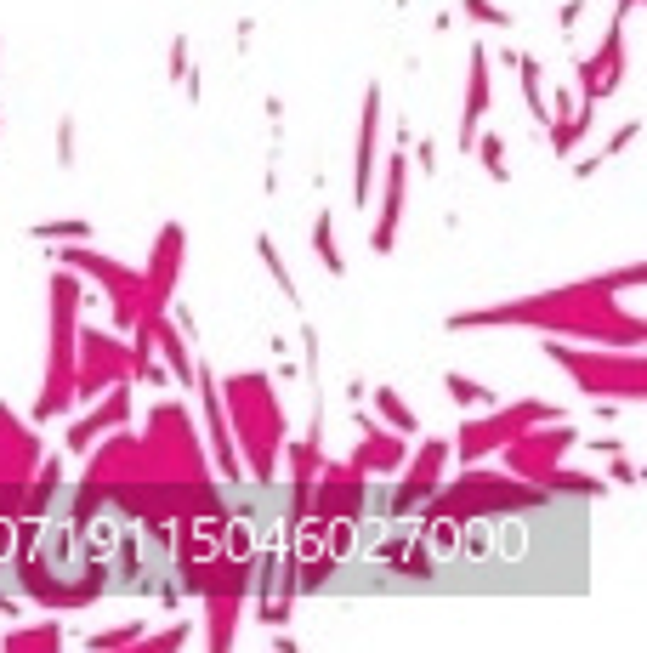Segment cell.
<instances>
[{
	"instance_id": "obj_1",
	"label": "cell",
	"mask_w": 647,
	"mask_h": 653,
	"mask_svg": "<svg viewBox=\"0 0 647 653\" xmlns=\"http://www.w3.org/2000/svg\"><path fill=\"white\" fill-rule=\"evenodd\" d=\"M80 460H86L80 483H91L108 500V512L137 523V534L159 540L165 551H171V529L182 517L228 506L222 483L210 472L205 438L193 426V409L182 398H159L142 432H131V426L103 432Z\"/></svg>"
},
{
	"instance_id": "obj_2",
	"label": "cell",
	"mask_w": 647,
	"mask_h": 653,
	"mask_svg": "<svg viewBox=\"0 0 647 653\" xmlns=\"http://www.w3.org/2000/svg\"><path fill=\"white\" fill-rule=\"evenodd\" d=\"M642 284H647V262H625L613 273L557 284V290H534V296H517V301L460 307V313L443 318V330L449 336H466V330H534V336H562V341H585V347H647V318L619 307Z\"/></svg>"
},
{
	"instance_id": "obj_3",
	"label": "cell",
	"mask_w": 647,
	"mask_h": 653,
	"mask_svg": "<svg viewBox=\"0 0 647 653\" xmlns=\"http://www.w3.org/2000/svg\"><path fill=\"white\" fill-rule=\"evenodd\" d=\"M216 392H222V409H228V432H233V449H239V466H245V483L273 489L284 438H290L279 381L267 370H233V375H216Z\"/></svg>"
},
{
	"instance_id": "obj_4",
	"label": "cell",
	"mask_w": 647,
	"mask_h": 653,
	"mask_svg": "<svg viewBox=\"0 0 647 653\" xmlns=\"http://www.w3.org/2000/svg\"><path fill=\"white\" fill-rule=\"evenodd\" d=\"M551 506L540 483L506 472V466H483V460H466L455 477H443L432 495L420 500L415 517H449V523H477V517H528ZM409 517V523H415Z\"/></svg>"
},
{
	"instance_id": "obj_5",
	"label": "cell",
	"mask_w": 647,
	"mask_h": 653,
	"mask_svg": "<svg viewBox=\"0 0 647 653\" xmlns=\"http://www.w3.org/2000/svg\"><path fill=\"white\" fill-rule=\"evenodd\" d=\"M80 273L74 267L52 262V279H46V301H52V330H46V381L35 392V409L29 421H63L74 415V336H80Z\"/></svg>"
},
{
	"instance_id": "obj_6",
	"label": "cell",
	"mask_w": 647,
	"mask_h": 653,
	"mask_svg": "<svg viewBox=\"0 0 647 653\" xmlns=\"http://www.w3.org/2000/svg\"><path fill=\"white\" fill-rule=\"evenodd\" d=\"M545 364H557L585 398H613V404H636L647 398V353L642 347H585V341L540 336Z\"/></svg>"
},
{
	"instance_id": "obj_7",
	"label": "cell",
	"mask_w": 647,
	"mask_h": 653,
	"mask_svg": "<svg viewBox=\"0 0 647 653\" xmlns=\"http://www.w3.org/2000/svg\"><path fill=\"white\" fill-rule=\"evenodd\" d=\"M557 415H568V409L551 404V398H511V404H489V415H466V421L455 426L449 449H455L460 466H466V460H494V449H500L506 438H517V432L534 426V421H557Z\"/></svg>"
},
{
	"instance_id": "obj_8",
	"label": "cell",
	"mask_w": 647,
	"mask_h": 653,
	"mask_svg": "<svg viewBox=\"0 0 647 653\" xmlns=\"http://www.w3.org/2000/svg\"><path fill=\"white\" fill-rule=\"evenodd\" d=\"M574 449H579V426L568 421V415H557V421H534V426H523L517 438H506L494 449V460H500L506 472H517V477H528V483L545 489V477L557 472Z\"/></svg>"
},
{
	"instance_id": "obj_9",
	"label": "cell",
	"mask_w": 647,
	"mask_h": 653,
	"mask_svg": "<svg viewBox=\"0 0 647 653\" xmlns=\"http://www.w3.org/2000/svg\"><path fill=\"white\" fill-rule=\"evenodd\" d=\"M114 381H131V341L120 330H103V324H80V336H74V409L91 404Z\"/></svg>"
},
{
	"instance_id": "obj_10",
	"label": "cell",
	"mask_w": 647,
	"mask_h": 653,
	"mask_svg": "<svg viewBox=\"0 0 647 653\" xmlns=\"http://www.w3.org/2000/svg\"><path fill=\"white\" fill-rule=\"evenodd\" d=\"M46 443L29 421H18V409L0 404V517H23V489L35 477Z\"/></svg>"
},
{
	"instance_id": "obj_11",
	"label": "cell",
	"mask_w": 647,
	"mask_h": 653,
	"mask_svg": "<svg viewBox=\"0 0 647 653\" xmlns=\"http://www.w3.org/2000/svg\"><path fill=\"white\" fill-rule=\"evenodd\" d=\"M449 460H455L449 438H420V449H409V460L398 466V489H392V500L381 506L386 523H409V517L420 512V500L449 477Z\"/></svg>"
},
{
	"instance_id": "obj_12",
	"label": "cell",
	"mask_w": 647,
	"mask_h": 653,
	"mask_svg": "<svg viewBox=\"0 0 647 653\" xmlns=\"http://www.w3.org/2000/svg\"><path fill=\"white\" fill-rule=\"evenodd\" d=\"M182 256H188V228H182V222H165V228L154 233L148 267H137V318L165 313V301L176 296V279H182Z\"/></svg>"
},
{
	"instance_id": "obj_13",
	"label": "cell",
	"mask_w": 647,
	"mask_h": 653,
	"mask_svg": "<svg viewBox=\"0 0 647 653\" xmlns=\"http://www.w3.org/2000/svg\"><path fill=\"white\" fill-rule=\"evenodd\" d=\"M352 426H358V449L341 466L358 477H398V466L409 460V438L392 432V426H381L375 415H364L358 404H352Z\"/></svg>"
},
{
	"instance_id": "obj_14",
	"label": "cell",
	"mask_w": 647,
	"mask_h": 653,
	"mask_svg": "<svg viewBox=\"0 0 647 653\" xmlns=\"http://www.w3.org/2000/svg\"><path fill=\"white\" fill-rule=\"evenodd\" d=\"M131 398H137V381H114V387L97 392L86 415H74L69 432H63V455L80 460L91 443L103 438V432H114V426H131Z\"/></svg>"
},
{
	"instance_id": "obj_15",
	"label": "cell",
	"mask_w": 647,
	"mask_h": 653,
	"mask_svg": "<svg viewBox=\"0 0 647 653\" xmlns=\"http://www.w3.org/2000/svg\"><path fill=\"white\" fill-rule=\"evenodd\" d=\"M313 517H347V523H364L369 517V477L347 472L341 460L324 455V466H318L313 477Z\"/></svg>"
},
{
	"instance_id": "obj_16",
	"label": "cell",
	"mask_w": 647,
	"mask_h": 653,
	"mask_svg": "<svg viewBox=\"0 0 647 653\" xmlns=\"http://www.w3.org/2000/svg\"><path fill=\"white\" fill-rule=\"evenodd\" d=\"M381 114H386V97H381V86L369 80L364 108H358V142H352V205H358V211H369V205H375V154H381Z\"/></svg>"
},
{
	"instance_id": "obj_17",
	"label": "cell",
	"mask_w": 647,
	"mask_h": 653,
	"mask_svg": "<svg viewBox=\"0 0 647 653\" xmlns=\"http://www.w3.org/2000/svg\"><path fill=\"white\" fill-rule=\"evenodd\" d=\"M403 199H409V142H398L386 154V177H381V205H375V222H369V250L375 256H392L398 250V222H403Z\"/></svg>"
},
{
	"instance_id": "obj_18",
	"label": "cell",
	"mask_w": 647,
	"mask_h": 653,
	"mask_svg": "<svg viewBox=\"0 0 647 653\" xmlns=\"http://www.w3.org/2000/svg\"><path fill=\"white\" fill-rule=\"evenodd\" d=\"M494 108V63H489V46L472 40L466 46V108H460V125H455V148L460 154H472V137L483 114Z\"/></svg>"
},
{
	"instance_id": "obj_19",
	"label": "cell",
	"mask_w": 647,
	"mask_h": 653,
	"mask_svg": "<svg viewBox=\"0 0 647 653\" xmlns=\"http://www.w3.org/2000/svg\"><path fill=\"white\" fill-rule=\"evenodd\" d=\"M369 557H375V568H386L392 580H432V574H438V557L426 551V540L415 534V523H398Z\"/></svg>"
},
{
	"instance_id": "obj_20",
	"label": "cell",
	"mask_w": 647,
	"mask_h": 653,
	"mask_svg": "<svg viewBox=\"0 0 647 653\" xmlns=\"http://www.w3.org/2000/svg\"><path fill=\"white\" fill-rule=\"evenodd\" d=\"M630 12H636V6H625V0H619V6H613V18H608V35H602V46L585 57V63L596 69V80H602V103H608L613 91L625 86V23H630Z\"/></svg>"
},
{
	"instance_id": "obj_21",
	"label": "cell",
	"mask_w": 647,
	"mask_h": 653,
	"mask_svg": "<svg viewBox=\"0 0 647 653\" xmlns=\"http://www.w3.org/2000/svg\"><path fill=\"white\" fill-rule=\"evenodd\" d=\"M154 358H165V375H171L182 392H193V341L171 324V313L154 318Z\"/></svg>"
},
{
	"instance_id": "obj_22",
	"label": "cell",
	"mask_w": 647,
	"mask_h": 653,
	"mask_svg": "<svg viewBox=\"0 0 647 653\" xmlns=\"http://www.w3.org/2000/svg\"><path fill=\"white\" fill-rule=\"evenodd\" d=\"M63 483H69L63 460H57V455H40L35 477H29V489H23V517H52V500L63 495Z\"/></svg>"
},
{
	"instance_id": "obj_23",
	"label": "cell",
	"mask_w": 647,
	"mask_h": 653,
	"mask_svg": "<svg viewBox=\"0 0 647 653\" xmlns=\"http://www.w3.org/2000/svg\"><path fill=\"white\" fill-rule=\"evenodd\" d=\"M63 625H57V614L46 619V625H18L12 619V631L0 636V653H63Z\"/></svg>"
},
{
	"instance_id": "obj_24",
	"label": "cell",
	"mask_w": 647,
	"mask_h": 653,
	"mask_svg": "<svg viewBox=\"0 0 647 653\" xmlns=\"http://www.w3.org/2000/svg\"><path fill=\"white\" fill-rule=\"evenodd\" d=\"M216 546H222V557H233V563H256V551H262V523L250 512H228Z\"/></svg>"
},
{
	"instance_id": "obj_25",
	"label": "cell",
	"mask_w": 647,
	"mask_h": 653,
	"mask_svg": "<svg viewBox=\"0 0 647 653\" xmlns=\"http://www.w3.org/2000/svg\"><path fill=\"white\" fill-rule=\"evenodd\" d=\"M591 125H596V114H585V108L562 114V120H545V142H551V154H557V159H574V148L591 137Z\"/></svg>"
},
{
	"instance_id": "obj_26",
	"label": "cell",
	"mask_w": 647,
	"mask_h": 653,
	"mask_svg": "<svg viewBox=\"0 0 647 653\" xmlns=\"http://www.w3.org/2000/svg\"><path fill=\"white\" fill-rule=\"evenodd\" d=\"M545 495H551V500H557V495H574V500H602V495H608V477L579 472V466H557V472L545 477Z\"/></svg>"
},
{
	"instance_id": "obj_27",
	"label": "cell",
	"mask_w": 647,
	"mask_h": 653,
	"mask_svg": "<svg viewBox=\"0 0 647 653\" xmlns=\"http://www.w3.org/2000/svg\"><path fill=\"white\" fill-rule=\"evenodd\" d=\"M375 415H381V426H392V432H403V438H420V415L409 404H403L398 387H375Z\"/></svg>"
},
{
	"instance_id": "obj_28",
	"label": "cell",
	"mask_w": 647,
	"mask_h": 653,
	"mask_svg": "<svg viewBox=\"0 0 647 653\" xmlns=\"http://www.w3.org/2000/svg\"><path fill=\"white\" fill-rule=\"evenodd\" d=\"M313 256L330 267V279H347V256H341V239H335V216L330 205L313 216Z\"/></svg>"
},
{
	"instance_id": "obj_29",
	"label": "cell",
	"mask_w": 647,
	"mask_h": 653,
	"mask_svg": "<svg viewBox=\"0 0 647 653\" xmlns=\"http://www.w3.org/2000/svg\"><path fill=\"white\" fill-rule=\"evenodd\" d=\"M506 148H511V142L500 137V131H483V125H477L472 154H477V165H483V171H489L494 182H506V177H511V159H506Z\"/></svg>"
},
{
	"instance_id": "obj_30",
	"label": "cell",
	"mask_w": 647,
	"mask_h": 653,
	"mask_svg": "<svg viewBox=\"0 0 647 653\" xmlns=\"http://www.w3.org/2000/svg\"><path fill=\"white\" fill-rule=\"evenodd\" d=\"M188 636H193V619H171L165 631H142L125 653H182L188 648Z\"/></svg>"
},
{
	"instance_id": "obj_31",
	"label": "cell",
	"mask_w": 647,
	"mask_h": 653,
	"mask_svg": "<svg viewBox=\"0 0 647 653\" xmlns=\"http://www.w3.org/2000/svg\"><path fill=\"white\" fill-rule=\"evenodd\" d=\"M443 392H449V404H455V409H489V404H500L483 381H472V375H460V370H443Z\"/></svg>"
},
{
	"instance_id": "obj_32",
	"label": "cell",
	"mask_w": 647,
	"mask_h": 653,
	"mask_svg": "<svg viewBox=\"0 0 647 653\" xmlns=\"http://www.w3.org/2000/svg\"><path fill=\"white\" fill-rule=\"evenodd\" d=\"M636 137H642V120H625V125H619V131H613V137H608V142H602V154L579 159V165H574V177H596V171H602L608 159H619V154H625V148H630V142H636Z\"/></svg>"
},
{
	"instance_id": "obj_33",
	"label": "cell",
	"mask_w": 647,
	"mask_h": 653,
	"mask_svg": "<svg viewBox=\"0 0 647 653\" xmlns=\"http://www.w3.org/2000/svg\"><path fill=\"white\" fill-rule=\"evenodd\" d=\"M91 222L86 216H57V222H35V228H29V239H35V245H74V239H91Z\"/></svg>"
},
{
	"instance_id": "obj_34",
	"label": "cell",
	"mask_w": 647,
	"mask_h": 653,
	"mask_svg": "<svg viewBox=\"0 0 647 653\" xmlns=\"http://www.w3.org/2000/svg\"><path fill=\"white\" fill-rule=\"evenodd\" d=\"M256 256L267 262V273H273V284L284 290V301H290V307H301V284L290 279V267H284L279 245H273V233H256Z\"/></svg>"
},
{
	"instance_id": "obj_35",
	"label": "cell",
	"mask_w": 647,
	"mask_h": 653,
	"mask_svg": "<svg viewBox=\"0 0 647 653\" xmlns=\"http://www.w3.org/2000/svg\"><path fill=\"white\" fill-rule=\"evenodd\" d=\"M148 631V619H125V625H108V631H91L86 636V648L91 653H125L137 636Z\"/></svg>"
},
{
	"instance_id": "obj_36",
	"label": "cell",
	"mask_w": 647,
	"mask_h": 653,
	"mask_svg": "<svg viewBox=\"0 0 647 653\" xmlns=\"http://www.w3.org/2000/svg\"><path fill=\"white\" fill-rule=\"evenodd\" d=\"M460 12L472 23H483V29H511V23H517L506 6H494V0H460Z\"/></svg>"
},
{
	"instance_id": "obj_37",
	"label": "cell",
	"mask_w": 647,
	"mask_h": 653,
	"mask_svg": "<svg viewBox=\"0 0 647 653\" xmlns=\"http://www.w3.org/2000/svg\"><path fill=\"white\" fill-rule=\"evenodd\" d=\"M608 483H619V489H630V483H642V466L619 449V455H608Z\"/></svg>"
},
{
	"instance_id": "obj_38",
	"label": "cell",
	"mask_w": 647,
	"mask_h": 653,
	"mask_svg": "<svg viewBox=\"0 0 647 653\" xmlns=\"http://www.w3.org/2000/svg\"><path fill=\"white\" fill-rule=\"evenodd\" d=\"M409 165H420V177H438V148H432V137H409Z\"/></svg>"
},
{
	"instance_id": "obj_39",
	"label": "cell",
	"mask_w": 647,
	"mask_h": 653,
	"mask_svg": "<svg viewBox=\"0 0 647 653\" xmlns=\"http://www.w3.org/2000/svg\"><path fill=\"white\" fill-rule=\"evenodd\" d=\"M74 131H80V120L63 114V120H57V165H63V171L74 165Z\"/></svg>"
},
{
	"instance_id": "obj_40",
	"label": "cell",
	"mask_w": 647,
	"mask_h": 653,
	"mask_svg": "<svg viewBox=\"0 0 647 653\" xmlns=\"http://www.w3.org/2000/svg\"><path fill=\"white\" fill-rule=\"evenodd\" d=\"M585 6H591V0H568V6H562V12H557V29H562V35H568V40H574L579 18H585Z\"/></svg>"
},
{
	"instance_id": "obj_41",
	"label": "cell",
	"mask_w": 647,
	"mask_h": 653,
	"mask_svg": "<svg viewBox=\"0 0 647 653\" xmlns=\"http://www.w3.org/2000/svg\"><path fill=\"white\" fill-rule=\"evenodd\" d=\"M579 443H585V449H591L596 460H602V455H619V449H625V443L613 438V432H596V438H579Z\"/></svg>"
},
{
	"instance_id": "obj_42",
	"label": "cell",
	"mask_w": 647,
	"mask_h": 653,
	"mask_svg": "<svg viewBox=\"0 0 647 653\" xmlns=\"http://www.w3.org/2000/svg\"><path fill=\"white\" fill-rule=\"evenodd\" d=\"M176 86H182V97H188V103H199V97H205V74H199V69H182V80H176Z\"/></svg>"
},
{
	"instance_id": "obj_43",
	"label": "cell",
	"mask_w": 647,
	"mask_h": 653,
	"mask_svg": "<svg viewBox=\"0 0 647 653\" xmlns=\"http://www.w3.org/2000/svg\"><path fill=\"white\" fill-rule=\"evenodd\" d=\"M188 69V35H171V80H182Z\"/></svg>"
},
{
	"instance_id": "obj_44",
	"label": "cell",
	"mask_w": 647,
	"mask_h": 653,
	"mask_svg": "<svg viewBox=\"0 0 647 653\" xmlns=\"http://www.w3.org/2000/svg\"><path fill=\"white\" fill-rule=\"evenodd\" d=\"M12 523H18V517H0V574L12 568Z\"/></svg>"
},
{
	"instance_id": "obj_45",
	"label": "cell",
	"mask_w": 647,
	"mask_h": 653,
	"mask_svg": "<svg viewBox=\"0 0 647 653\" xmlns=\"http://www.w3.org/2000/svg\"><path fill=\"white\" fill-rule=\"evenodd\" d=\"M159 608H165V614H176V608H182V585H159Z\"/></svg>"
},
{
	"instance_id": "obj_46",
	"label": "cell",
	"mask_w": 647,
	"mask_h": 653,
	"mask_svg": "<svg viewBox=\"0 0 647 653\" xmlns=\"http://www.w3.org/2000/svg\"><path fill=\"white\" fill-rule=\"evenodd\" d=\"M596 421L613 426V421H619V404H613V398H596Z\"/></svg>"
},
{
	"instance_id": "obj_47",
	"label": "cell",
	"mask_w": 647,
	"mask_h": 653,
	"mask_svg": "<svg viewBox=\"0 0 647 653\" xmlns=\"http://www.w3.org/2000/svg\"><path fill=\"white\" fill-rule=\"evenodd\" d=\"M296 648H301V642H296V636H290V625H284V631L273 636V653H296Z\"/></svg>"
},
{
	"instance_id": "obj_48",
	"label": "cell",
	"mask_w": 647,
	"mask_h": 653,
	"mask_svg": "<svg viewBox=\"0 0 647 653\" xmlns=\"http://www.w3.org/2000/svg\"><path fill=\"white\" fill-rule=\"evenodd\" d=\"M369 398V381H347V404H364Z\"/></svg>"
},
{
	"instance_id": "obj_49",
	"label": "cell",
	"mask_w": 647,
	"mask_h": 653,
	"mask_svg": "<svg viewBox=\"0 0 647 653\" xmlns=\"http://www.w3.org/2000/svg\"><path fill=\"white\" fill-rule=\"evenodd\" d=\"M0 619H18V597H6V591H0Z\"/></svg>"
},
{
	"instance_id": "obj_50",
	"label": "cell",
	"mask_w": 647,
	"mask_h": 653,
	"mask_svg": "<svg viewBox=\"0 0 647 653\" xmlns=\"http://www.w3.org/2000/svg\"><path fill=\"white\" fill-rule=\"evenodd\" d=\"M0 63H6V46H0Z\"/></svg>"
},
{
	"instance_id": "obj_51",
	"label": "cell",
	"mask_w": 647,
	"mask_h": 653,
	"mask_svg": "<svg viewBox=\"0 0 647 653\" xmlns=\"http://www.w3.org/2000/svg\"><path fill=\"white\" fill-rule=\"evenodd\" d=\"M625 6H642V0H625Z\"/></svg>"
}]
</instances>
